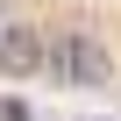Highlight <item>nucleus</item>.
<instances>
[{
  "label": "nucleus",
  "mask_w": 121,
  "mask_h": 121,
  "mask_svg": "<svg viewBox=\"0 0 121 121\" xmlns=\"http://www.w3.org/2000/svg\"><path fill=\"white\" fill-rule=\"evenodd\" d=\"M43 64L64 78V86H78V93L114 86V57H107V43H100L93 29H64L57 43H43Z\"/></svg>",
  "instance_id": "f257e3e1"
},
{
  "label": "nucleus",
  "mask_w": 121,
  "mask_h": 121,
  "mask_svg": "<svg viewBox=\"0 0 121 121\" xmlns=\"http://www.w3.org/2000/svg\"><path fill=\"white\" fill-rule=\"evenodd\" d=\"M43 64V36L36 29H0V78H29Z\"/></svg>",
  "instance_id": "f03ea898"
},
{
  "label": "nucleus",
  "mask_w": 121,
  "mask_h": 121,
  "mask_svg": "<svg viewBox=\"0 0 121 121\" xmlns=\"http://www.w3.org/2000/svg\"><path fill=\"white\" fill-rule=\"evenodd\" d=\"M0 121H29V107L22 100H0Z\"/></svg>",
  "instance_id": "7ed1b4c3"
}]
</instances>
